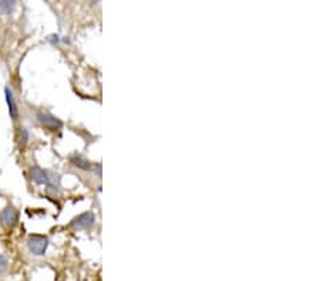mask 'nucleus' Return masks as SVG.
Returning <instances> with one entry per match:
<instances>
[{
	"label": "nucleus",
	"mask_w": 320,
	"mask_h": 281,
	"mask_svg": "<svg viewBox=\"0 0 320 281\" xmlns=\"http://www.w3.org/2000/svg\"><path fill=\"white\" fill-rule=\"evenodd\" d=\"M26 246L30 254L43 256L48 247V239L43 235H30L27 237Z\"/></svg>",
	"instance_id": "1"
},
{
	"label": "nucleus",
	"mask_w": 320,
	"mask_h": 281,
	"mask_svg": "<svg viewBox=\"0 0 320 281\" xmlns=\"http://www.w3.org/2000/svg\"><path fill=\"white\" fill-rule=\"evenodd\" d=\"M36 119H37V122L43 126V128H46L48 131H60L61 128H63V121L59 119L57 117H54L53 114H50V112L47 111H37L36 112Z\"/></svg>",
	"instance_id": "2"
},
{
	"label": "nucleus",
	"mask_w": 320,
	"mask_h": 281,
	"mask_svg": "<svg viewBox=\"0 0 320 281\" xmlns=\"http://www.w3.org/2000/svg\"><path fill=\"white\" fill-rule=\"evenodd\" d=\"M29 175H30V179H32L36 185L44 186V188H46L47 185L50 183V179H52L53 172H52V170L43 169L40 166L34 165V166H32V168L29 169Z\"/></svg>",
	"instance_id": "3"
},
{
	"label": "nucleus",
	"mask_w": 320,
	"mask_h": 281,
	"mask_svg": "<svg viewBox=\"0 0 320 281\" xmlns=\"http://www.w3.org/2000/svg\"><path fill=\"white\" fill-rule=\"evenodd\" d=\"M19 222V212L13 206H6L0 210V223L6 229H13Z\"/></svg>",
	"instance_id": "4"
},
{
	"label": "nucleus",
	"mask_w": 320,
	"mask_h": 281,
	"mask_svg": "<svg viewBox=\"0 0 320 281\" xmlns=\"http://www.w3.org/2000/svg\"><path fill=\"white\" fill-rule=\"evenodd\" d=\"M94 223H95V216H94L93 212H84L81 215L76 216L70 222V226L76 230H84L90 229Z\"/></svg>",
	"instance_id": "5"
},
{
	"label": "nucleus",
	"mask_w": 320,
	"mask_h": 281,
	"mask_svg": "<svg viewBox=\"0 0 320 281\" xmlns=\"http://www.w3.org/2000/svg\"><path fill=\"white\" fill-rule=\"evenodd\" d=\"M5 97H6V104L7 110H9V115L12 118V121H17L19 119V107H17V101L14 98V94L12 91L10 87H6L5 88Z\"/></svg>",
	"instance_id": "6"
},
{
	"label": "nucleus",
	"mask_w": 320,
	"mask_h": 281,
	"mask_svg": "<svg viewBox=\"0 0 320 281\" xmlns=\"http://www.w3.org/2000/svg\"><path fill=\"white\" fill-rule=\"evenodd\" d=\"M70 162L76 166V168H79L81 170H91L93 168V164L86 159V158L83 157V155H79V154H74L70 157Z\"/></svg>",
	"instance_id": "7"
},
{
	"label": "nucleus",
	"mask_w": 320,
	"mask_h": 281,
	"mask_svg": "<svg viewBox=\"0 0 320 281\" xmlns=\"http://www.w3.org/2000/svg\"><path fill=\"white\" fill-rule=\"evenodd\" d=\"M17 0H0V14L9 16L16 10Z\"/></svg>",
	"instance_id": "8"
},
{
	"label": "nucleus",
	"mask_w": 320,
	"mask_h": 281,
	"mask_svg": "<svg viewBox=\"0 0 320 281\" xmlns=\"http://www.w3.org/2000/svg\"><path fill=\"white\" fill-rule=\"evenodd\" d=\"M16 139H17V142H19V145H20L21 148L27 146L29 141H30V132H29V130H27L26 126H20V128L17 130Z\"/></svg>",
	"instance_id": "9"
},
{
	"label": "nucleus",
	"mask_w": 320,
	"mask_h": 281,
	"mask_svg": "<svg viewBox=\"0 0 320 281\" xmlns=\"http://www.w3.org/2000/svg\"><path fill=\"white\" fill-rule=\"evenodd\" d=\"M7 267H9L7 259L3 254H0V274H3V273L7 270Z\"/></svg>",
	"instance_id": "10"
}]
</instances>
